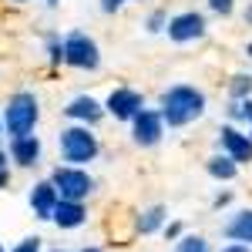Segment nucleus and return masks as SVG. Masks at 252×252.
I'll return each instance as SVG.
<instances>
[{
	"label": "nucleus",
	"instance_id": "nucleus-1",
	"mask_svg": "<svg viewBox=\"0 0 252 252\" xmlns=\"http://www.w3.org/2000/svg\"><path fill=\"white\" fill-rule=\"evenodd\" d=\"M158 115L168 128H185L205 115V94L192 84H172L158 97Z\"/></svg>",
	"mask_w": 252,
	"mask_h": 252
},
{
	"label": "nucleus",
	"instance_id": "nucleus-2",
	"mask_svg": "<svg viewBox=\"0 0 252 252\" xmlns=\"http://www.w3.org/2000/svg\"><path fill=\"white\" fill-rule=\"evenodd\" d=\"M40 121V101L34 91H17V94L7 97V108L0 115V125L10 138H20V135H34Z\"/></svg>",
	"mask_w": 252,
	"mask_h": 252
},
{
	"label": "nucleus",
	"instance_id": "nucleus-3",
	"mask_svg": "<svg viewBox=\"0 0 252 252\" xmlns=\"http://www.w3.org/2000/svg\"><path fill=\"white\" fill-rule=\"evenodd\" d=\"M58 148H61L64 165H78V168H84L88 161H94L97 152H101L97 135L88 125H71V128H64L58 135Z\"/></svg>",
	"mask_w": 252,
	"mask_h": 252
},
{
	"label": "nucleus",
	"instance_id": "nucleus-4",
	"mask_svg": "<svg viewBox=\"0 0 252 252\" xmlns=\"http://www.w3.org/2000/svg\"><path fill=\"white\" fill-rule=\"evenodd\" d=\"M51 185L67 202H84L88 195L94 192V178L84 172V168H78V165H58L51 172Z\"/></svg>",
	"mask_w": 252,
	"mask_h": 252
},
{
	"label": "nucleus",
	"instance_id": "nucleus-5",
	"mask_svg": "<svg viewBox=\"0 0 252 252\" xmlns=\"http://www.w3.org/2000/svg\"><path fill=\"white\" fill-rule=\"evenodd\" d=\"M64 64L78 67V71H97L101 67V51L97 40L88 37L84 31H74L64 37Z\"/></svg>",
	"mask_w": 252,
	"mask_h": 252
},
{
	"label": "nucleus",
	"instance_id": "nucleus-6",
	"mask_svg": "<svg viewBox=\"0 0 252 252\" xmlns=\"http://www.w3.org/2000/svg\"><path fill=\"white\" fill-rule=\"evenodd\" d=\"M205 31H209V24H205V17H202L198 10H182V14L168 17V24H165V34H168V40H175V44L202 40Z\"/></svg>",
	"mask_w": 252,
	"mask_h": 252
},
{
	"label": "nucleus",
	"instance_id": "nucleus-7",
	"mask_svg": "<svg viewBox=\"0 0 252 252\" xmlns=\"http://www.w3.org/2000/svg\"><path fill=\"white\" fill-rule=\"evenodd\" d=\"M165 135V121L158 115L155 108H141L135 118H131V138H135V145L141 148H155L158 141Z\"/></svg>",
	"mask_w": 252,
	"mask_h": 252
},
{
	"label": "nucleus",
	"instance_id": "nucleus-8",
	"mask_svg": "<svg viewBox=\"0 0 252 252\" xmlns=\"http://www.w3.org/2000/svg\"><path fill=\"white\" fill-rule=\"evenodd\" d=\"M141 108H145V97L135 88H115L104 101V115H111L115 121H131Z\"/></svg>",
	"mask_w": 252,
	"mask_h": 252
},
{
	"label": "nucleus",
	"instance_id": "nucleus-9",
	"mask_svg": "<svg viewBox=\"0 0 252 252\" xmlns=\"http://www.w3.org/2000/svg\"><path fill=\"white\" fill-rule=\"evenodd\" d=\"M219 145H222V155H229L235 165H249L252 161V138L246 131L232 128V125H225L219 131Z\"/></svg>",
	"mask_w": 252,
	"mask_h": 252
},
{
	"label": "nucleus",
	"instance_id": "nucleus-10",
	"mask_svg": "<svg viewBox=\"0 0 252 252\" xmlns=\"http://www.w3.org/2000/svg\"><path fill=\"white\" fill-rule=\"evenodd\" d=\"M64 115L71 118L74 125H88V128H94L97 121L104 118V104L94 101L91 94H78V97H71V101H67Z\"/></svg>",
	"mask_w": 252,
	"mask_h": 252
},
{
	"label": "nucleus",
	"instance_id": "nucleus-11",
	"mask_svg": "<svg viewBox=\"0 0 252 252\" xmlns=\"http://www.w3.org/2000/svg\"><path fill=\"white\" fill-rule=\"evenodd\" d=\"M51 222H54L58 229H81V225L88 222V209H84V202L58 198V205H54V212H51Z\"/></svg>",
	"mask_w": 252,
	"mask_h": 252
},
{
	"label": "nucleus",
	"instance_id": "nucleus-12",
	"mask_svg": "<svg viewBox=\"0 0 252 252\" xmlns=\"http://www.w3.org/2000/svg\"><path fill=\"white\" fill-rule=\"evenodd\" d=\"M40 152H44V145H40L37 135H20V138H10V158L17 161L20 168H34L40 161Z\"/></svg>",
	"mask_w": 252,
	"mask_h": 252
},
{
	"label": "nucleus",
	"instance_id": "nucleus-13",
	"mask_svg": "<svg viewBox=\"0 0 252 252\" xmlns=\"http://www.w3.org/2000/svg\"><path fill=\"white\" fill-rule=\"evenodd\" d=\"M58 198H61V195H58V189L51 185V178H47V182H37V185L31 189V209H34L37 219L47 222L51 212H54V205H58Z\"/></svg>",
	"mask_w": 252,
	"mask_h": 252
},
{
	"label": "nucleus",
	"instance_id": "nucleus-14",
	"mask_svg": "<svg viewBox=\"0 0 252 252\" xmlns=\"http://www.w3.org/2000/svg\"><path fill=\"white\" fill-rule=\"evenodd\" d=\"M222 235H225L229 242H242V246H252V209H242V212H235L232 219L225 222Z\"/></svg>",
	"mask_w": 252,
	"mask_h": 252
},
{
	"label": "nucleus",
	"instance_id": "nucleus-15",
	"mask_svg": "<svg viewBox=\"0 0 252 252\" xmlns=\"http://www.w3.org/2000/svg\"><path fill=\"white\" fill-rule=\"evenodd\" d=\"M168 222V209L165 205H152V209H145V212L138 215V222H135V229L141 235H155L161 225Z\"/></svg>",
	"mask_w": 252,
	"mask_h": 252
},
{
	"label": "nucleus",
	"instance_id": "nucleus-16",
	"mask_svg": "<svg viewBox=\"0 0 252 252\" xmlns=\"http://www.w3.org/2000/svg\"><path fill=\"white\" fill-rule=\"evenodd\" d=\"M205 172L212 175L215 182H232L235 175H239V165H235L229 155H212L205 161Z\"/></svg>",
	"mask_w": 252,
	"mask_h": 252
},
{
	"label": "nucleus",
	"instance_id": "nucleus-17",
	"mask_svg": "<svg viewBox=\"0 0 252 252\" xmlns=\"http://www.w3.org/2000/svg\"><path fill=\"white\" fill-rule=\"evenodd\" d=\"M175 252H212V246L202 235H178L175 239Z\"/></svg>",
	"mask_w": 252,
	"mask_h": 252
},
{
	"label": "nucleus",
	"instance_id": "nucleus-18",
	"mask_svg": "<svg viewBox=\"0 0 252 252\" xmlns=\"http://www.w3.org/2000/svg\"><path fill=\"white\" fill-rule=\"evenodd\" d=\"M229 97H232V101L252 97V78L249 74H235V78L229 81Z\"/></svg>",
	"mask_w": 252,
	"mask_h": 252
},
{
	"label": "nucleus",
	"instance_id": "nucleus-19",
	"mask_svg": "<svg viewBox=\"0 0 252 252\" xmlns=\"http://www.w3.org/2000/svg\"><path fill=\"white\" fill-rule=\"evenodd\" d=\"M229 118H232V121H246V125H252V97L232 101V108H229Z\"/></svg>",
	"mask_w": 252,
	"mask_h": 252
},
{
	"label": "nucleus",
	"instance_id": "nucleus-20",
	"mask_svg": "<svg viewBox=\"0 0 252 252\" xmlns=\"http://www.w3.org/2000/svg\"><path fill=\"white\" fill-rule=\"evenodd\" d=\"M47 61L51 64H61L64 61V40L58 34H47Z\"/></svg>",
	"mask_w": 252,
	"mask_h": 252
},
{
	"label": "nucleus",
	"instance_id": "nucleus-21",
	"mask_svg": "<svg viewBox=\"0 0 252 252\" xmlns=\"http://www.w3.org/2000/svg\"><path fill=\"white\" fill-rule=\"evenodd\" d=\"M165 24H168V14H165V10H155V14L148 17L145 27H148V34H161V31H165Z\"/></svg>",
	"mask_w": 252,
	"mask_h": 252
},
{
	"label": "nucleus",
	"instance_id": "nucleus-22",
	"mask_svg": "<svg viewBox=\"0 0 252 252\" xmlns=\"http://www.w3.org/2000/svg\"><path fill=\"white\" fill-rule=\"evenodd\" d=\"M40 242H44V239H37V235H27V239H20V242H17L10 252H40Z\"/></svg>",
	"mask_w": 252,
	"mask_h": 252
},
{
	"label": "nucleus",
	"instance_id": "nucleus-23",
	"mask_svg": "<svg viewBox=\"0 0 252 252\" xmlns=\"http://www.w3.org/2000/svg\"><path fill=\"white\" fill-rule=\"evenodd\" d=\"M209 10L212 14H222V17H229L235 10V0H209Z\"/></svg>",
	"mask_w": 252,
	"mask_h": 252
},
{
	"label": "nucleus",
	"instance_id": "nucleus-24",
	"mask_svg": "<svg viewBox=\"0 0 252 252\" xmlns=\"http://www.w3.org/2000/svg\"><path fill=\"white\" fill-rule=\"evenodd\" d=\"M101 10L104 14H118L121 10V0H101Z\"/></svg>",
	"mask_w": 252,
	"mask_h": 252
},
{
	"label": "nucleus",
	"instance_id": "nucleus-25",
	"mask_svg": "<svg viewBox=\"0 0 252 252\" xmlns=\"http://www.w3.org/2000/svg\"><path fill=\"white\" fill-rule=\"evenodd\" d=\"M161 229H165L168 239H178V235H182V225H178V222H168V225H161Z\"/></svg>",
	"mask_w": 252,
	"mask_h": 252
},
{
	"label": "nucleus",
	"instance_id": "nucleus-26",
	"mask_svg": "<svg viewBox=\"0 0 252 252\" xmlns=\"http://www.w3.org/2000/svg\"><path fill=\"white\" fill-rule=\"evenodd\" d=\"M229 202H232V195H229V192H219V195H215V202H212V205H215V209H225Z\"/></svg>",
	"mask_w": 252,
	"mask_h": 252
},
{
	"label": "nucleus",
	"instance_id": "nucleus-27",
	"mask_svg": "<svg viewBox=\"0 0 252 252\" xmlns=\"http://www.w3.org/2000/svg\"><path fill=\"white\" fill-rule=\"evenodd\" d=\"M222 252H252V246H242V242H229Z\"/></svg>",
	"mask_w": 252,
	"mask_h": 252
},
{
	"label": "nucleus",
	"instance_id": "nucleus-28",
	"mask_svg": "<svg viewBox=\"0 0 252 252\" xmlns=\"http://www.w3.org/2000/svg\"><path fill=\"white\" fill-rule=\"evenodd\" d=\"M10 185V168H0V189H7Z\"/></svg>",
	"mask_w": 252,
	"mask_h": 252
},
{
	"label": "nucleus",
	"instance_id": "nucleus-29",
	"mask_svg": "<svg viewBox=\"0 0 252 252\" xmlns=\"http://www.w3.org/2000/svg\"><path fill=\"white\" fill-rule=\"evenodd\" d=\"M246 24H249V27H252V3H249V7H246Z\"/></svg>",
	"mask_w": 252,
	"mask_h": 252
},
{
	"label": "nucleus",
	"instance_id": "nucleus-30",
	"mask_svg": "<svg viewBox=\"0 0 252 252\" xmlns=\"http://www.w3.org/2000/svg\"><path fill=\"white\" fill-rule=\"evenodd\" d=\"M0 168H7V152H0Z\"/></svg>",
	"mask_w": 252,
	"mask_h": 252
},
{
	"label": "nucleus",
	"instance_id": "nucleus-31",
	"mask_svg": "<svg viewBox=\"0 0 252 252\" xmlns=\"http://www.w3.org/2000/svg\"><path fill=\"white\" fill-rule=\"evenodd\" d=\"M81 252H101V249H97V246H84Z\"/></svg>",
	"mask_w": 252,
	"mask_h": 252
},
{
	"label": "nucleus",
	"instance_id": "nucleus-32",
	"mask_svg": "<svg viewBox=\"0 0 252 252\" xmlns=\"http://www.w3.org/2000/svg\"><path fill=\"white\" fill-rule=\"evenodd\" d=\"M47 3H51V7H58V3H61V0H47Z\"/></svg>",
	"mask_w": 252,
	"mask_h": 252
},
{
	"label": "nucleus",
	"instance_id": "nucleus-33",
	"mask_svg": "<svg viewBox=\"0 0 252 252\" xmlns=\"http://www.w3.org/2000/svg\"><path fill=\"white\" fill-rule=\"evenodd\" d=\"M121 3H138V0H121Z\"/></svg>",
	"mask_w": 252,
	"mask_h": 252
},
{
	"label": "nucleus",
	"instance_id": "nucleus-34",
	"mask_svg": "<svg viewBox=\"0 0 252 252\" xmlns=\"http://www.w3.org/2000/svg\"><path fill=\"white\" fill-rule=\"evenodd\" d=\"M14 3H27V0H14Z\"/></svg>",
	"mask_w": 252,
	"mask_h": 252
},
{
	"label": "nucleus",
	"instance_id": "nucleus-35",
	"mask_svg": "<svg viewBox=\"0 0 252 252\" xmlns=\"http://www.w3.org/2000/svg\"><path fill=\"white\" fill-rule=\"evenodd\" d=\"M249 138H252V125H249Z\"/></svg>",
	"mask_w": 252,
	"mask_h": 252
},
{
	"label": "nucleus",
	"instance_id": "nucleus-36",
	"mask_svg": "<svg viewBox=\"0 0 252 252\" xmlns=\"http://www.w3.org/2000/svg\"><path fill=\"white\" fill-rule=\"evenodd\" d=\"M51 252H64V249H51Z\"/></svg>",
	"mask_w": 252,
	"mask_h": 252
},
{
	"label": "nucleus",
	"instance_id": "nucleus-37",
	"mask_svg": "<svg viewBox=\"0 0 252 252\" xmlns=\"http://www.w3.org/2000/svg\"><path fill=\"white\" fill-rule=\"evenodd\" d=\"M0 135H3V125H0Z\"/></svg>",
	"mask_w": 252,
	"mask_h": 252
},
{
	"label": "nucleus",
	"instance_id": "nucleus-38",
	"mask_svg": "<svg viewBox=\"0 0 252 252\" xmlns=\"http://www.w3.org/2000/svg\"><path fill=\"white\" fill-rule=\"evenodd\" d=\"M0 252H3V249H0Z\"/></svg>",
	"mask_w": 252,
	"mask_h": 252
}]
</instances>
